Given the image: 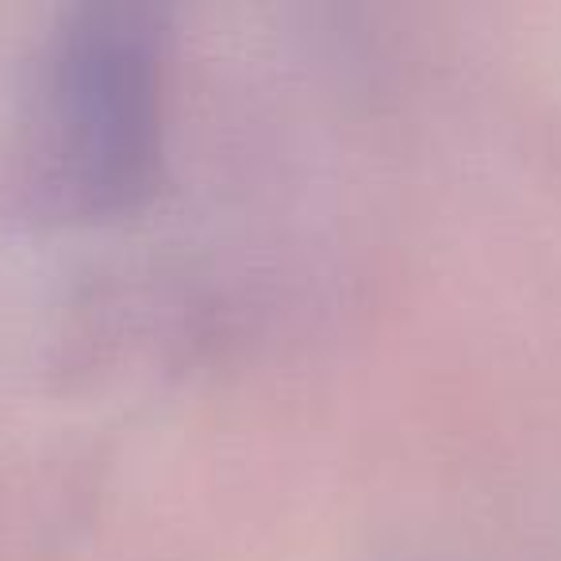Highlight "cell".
Masks as SVG:
<instances>
[{"instance_id": "1", "label": "cell", "mask_w": 561, "mask_h": 561, "mask_svg": "<svg viewBox=\"0 0 561 561\" xmlns=\"http://www.w3.org/2000/svg\"><path fill=\"white\" fill-rule=\"evenodd\" d=\"M27 188L58 216H112L150 193L162 158V39L127 4L70 12L35 66Z\"/></svg>"}]
</instances>
